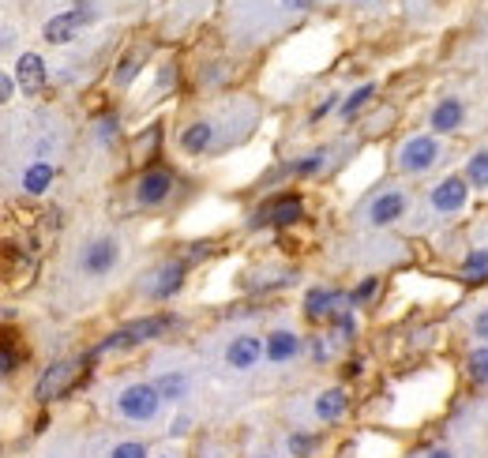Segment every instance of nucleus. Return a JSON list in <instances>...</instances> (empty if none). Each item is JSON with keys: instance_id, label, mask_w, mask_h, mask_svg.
Listing matches in <instances>:
<instances>
[{"instance_id": "nucleus-29", "label": "nucleus", "mask_w": 488, "mask_h": 458, "mask_svg": "<svg viewBox=\"0 0 488 458\" xmlns=\"http://www.w3.org/2000/svg\"><path fill=\"white\" fill-rule=\"evenodd\" d=\"M95 139H98L102 146H113V143L120 139V121H117V113H102V117L95 121Z\"/></svg>"}, {"instance_id": "nucleus-33", "label": "nucleus", "mask_w": 488, "mask_h": 458, "mask_svg": "<svg viewBox=\"0 0 488 458\" xmlns=\"http://www.w3.org/2000/svg\"><path fill=\"white\" fill-rule=\"evenodd\" d=\"M15 369H20V357H15L12 338H4V350H0V372H4V379H8V376H15Z\"/></svg>"}, {"instance_id": "nucleus-2", "label": "nucleus", "mask_w": 488, "mask_h": 458, "mask_svg": "<svg viewBox=\"0 0 488 458\" xmlns=\"http://www.w3.org/2000/svg\"><path fill=\"white\" fill-rule=\"evenodd\" d=\"M161 402H166V398L158 395L154 383L136 379V383H128V387L117 391L113 406H117V413L124 421H128V425H151V421H158V413H161Z\"/></svg>"}, {"instance_id": "nucleus-40", "label": "nucleus", "mask_w": 488, "mask_h": 458, "mask_svg": "<svg viewBox=\"0 0 488 458\" xmlns=\"http://www.w3.org/2000/svg\"><path fill=\"white\" fill-rule=\"evenodd\" d=\"M425 458H455V451H451V447H432Z\"/></svg>"}, {"instance_id": "nucleus-11", "label": "nucleus", "mask_w": 488, "mask_h": 458, "mask_svg": "<svg viewBox=\"0 0 488 458\" xmlns=\"http://www.w3.org/2000/svg\"><path fill=\"white\" fill-rule=\"evenodd\" d=\"M301 218H304V199L297 192H282V196H275L270 204H263L256 211L252 226H278V229H285V226H297Z\"/></svg>"}, {"instance_id": "nucleus-24", "label": "nucleus", "mask_w": 488, "mask_h": 458, "mask_svg": "<svg viewBox=\"0 0 488 458\" xmlns=\"http://www.w3.org/2000/svg\"><path fill=\"white\" fill-rule=\"evenodd\" d=\"M376 90H379L376 83H360L357 90H350V95L342 98V105H338V117H342V121H353L360 109H365V105L376 98Z\"/></svg>"}, {"instance_id": "nucleus-41", "label": "nucleus", "mask_w": 488, "mask_h": 458, "mask_svg": "<svg viewBox=\"0 0 488 458\" xmlns=\"http://www.w3.org/2000/svg\"><path fill=\"white\" fill-rule=\"evenodd\" d=\"M188 432V417H177L173 421V436H185Z\"/></svg>"}, {"instance_id": "nucleus-21", "label": "nucleus", "mask_w": 488, "mask_h": 458, "mask_svg": "<svg viewBox=\"0 0 488 458\" xmlns=\"http://www.w3.org/2000/svg\"><path fill=\"white\" fill-rule=\"evenodd\" d=\"M154 387H158V395L166 398V402H185L188 391H192V379H188V372L170 369V372H161V376L154 379Z\"/></svg>"}, {"instance_id": "nucleus-16", "label": "nucleus", "mask_w": 488, "mask_h": 458, "mask_svg": "<svg viewBox=\"0 0 488 458\" xmlns=\"http://www.w3.org/2000/svg\"><path fill=\"white\" fill-rule=\"evenodd\" d=\"M12 76H15V83H20L23 95L34 98V95H42V87L49 79V68H45V61L38 57V53H20V61H15Z\"/></svg>"}, {"instance_id": "nucleus-12", "label": "nucleus", "mask_w": 488, "mask_h": 458, "mask_svg": "<svg viewBox=\"0 0 488 458\" xmlns=\"http://www.w3.org/2000/svg\"><path fill=\"white\" fill-rule=\"evenodd\" d=\"M469 204V180L466 177H443L428 188V207L432 214H459Z\"/></svg>"}, {"instance_id": "nucleus-37", "label": "nucleus", "mask_w": 488, "mask_h": 458, "mask_svg": "<svg viewBox=\"0 0 488 458\" xmlns=\"http://www.w3.org/2000/svg\"><path fill=\"white\" fill-rule=\"evenodd\" d=\"M173 83H177V64H166L158 76V87H173Z\"/></svg>"}, {"instance_id": "nucleus-3", "label": "nucleus", "mask_w": 488, "mask_h": 458, "mask_svg": "<svg viewBox=\"0 0 488 458\" xmlns=\"http://www.w3.org/2000/svg\"><path fill=\"white\" fill-rule=\"evenodd\" d=\"M440 162H443V143L432 132H418V136L402 139L399 154H394V166H399L406 177H421L428 170H436Z\"/></svg>"}, {"instance_id": "nucleus-27", "label": "nucleus", "mask_w": 488, "mask_h": 458, "mask_svg": "<svg viewBox=\"0 0 488 458\" xmlns=\"http://www.w3.org/2000/svg\"><path fill=\"white\" fill-rule=\"evenodd\" d=\"M316 447H319V436L309 432V429H294V432L285 436V451H289V458H312Z\"/></svg>"}, {"instance_id": "nucleus-6", "label": "nucleus", "mask_w": 488, "mask_h": 458, "mask_svg": "<svg viewBox=\"0 0 488 458\" xmlns=\"http://www.w3.org/2000/svg\"><path fill=\"white\" fill-rule=\"evenodd\" d=\"M177 188V177L173 170H161V166H151V170H143L136 177V185H132V199H136V207L143 211H151V207H161L166 199L173 196Z\"/></svg>"}, {"instance_id": "nucleus-31", "label": "nucleus", "mask_w": 488, "mask_h": 458, "mask_svg": "<svg viewBox=\"0 0 488 458\" xmlns=\"http://www.w3.org/2000/svg\"><path fill=\"white\" fill-rule=\"evenodd\" d=\"M110 458H154V454L147 451L143 439H120V444L110 447Z\"/></svg>"}, {"instance_id": "nucleus-39", "label": "nucleus", "mask_w": 488, "mask_h": 458, "mask_svg": "<svg viewBox=\"0 0 488 458\" xmlns=\"http://www.w3.org/2000/svg\"><path fill=\"white\" fill-rule=\"evenodd\" d=\"M360 369H365V361H360V357L346 361V379H357V376H360Z\"/></svg>"}, {"instance_id": "nucleus-32", "label": "nucleus", "mask_w": 488, "mask_h": 458, "mask_svg": "<svg viewBox=\"0 0 488 458\" xmlns=\"http://www.w3.org/2000/svg\"><path fill=\"white\" fill-rule=\"evenodd\" d=\"M331 335H316V338H309V354H312V361L316 364H327L331 357H335V350H331Z\"/></svg>"}, {"instance_id": "nucleus-22", "label": "nucleus", "mask_w": 488, "mask_h": 458, "mask_svg": "<svg viewBox=\"0 0 488 458\" xmlns=\"http://www.w3.org/2000/svg\"><path fill=\"white\" fill-rule=\"evenodd\" d=\"M462 282H466V286H488V248H484V245H477V248L466 252V260H462Z\"/></svg>"}, {"instance_id": "nucleus-26", "label": "nucleus", "mask_w": 488, "mask_h": 458, "mask_svg": "<svg viewBox=\"0 0 488 458\" xmlns=\"http://www.w3.org/2000/svg\"><path fill=\"white\" fill-rule=\"evenodd\" d=\"M466 180H469V188H488V146H481V151H474L466 158V173H462Z\"/></svg>"}, {"instance_id": "nucleus-10", "label": "nucleus", "mask_w": 488, "mask_h": 458, "mask_svg": "<svg viewBox=\"0 0 488 458\" xmlns=\"http://www.w3.org/2000/svg\"><path fill=\"white\" fill-rule=\"evenodd\" d=\"M226 369L233 372H252L260 361H267V338L260 335H252V331H241V335H233L229 346H226Z\"/></svg>"}, {"instance_id": "nucleus-42", "label": "nucleus", "mask_w": 488, "mask_h": 458, "mask_svg": "<svg viewBox=\"0 0 488 458\" xmlns=\"http://www.w3.org/2000/svg\"><path fill=\"white\" fill-rule=\"evenodd\" d=\"M154 458H180L177 451H161V454H154Z\"/></svg>"}, {"instance_id": "nucleus-23", "label": "nucleus", "mask_w": 488, "mask_h": 458, "mask_svg": "<svg viewBox=\"0 0 488 458\" xmlns=\"http://www.w3.org/2000/svg\"><path fill=\"white\" fill-rule=\"evenodd\" d=\"M327 158H331V151H327V146H319V151H309V154L294 158L285 170L294 177H319L323 170H327Z\"/></svg>"}, {"instance_id": "nucleus-25", "label": "nucleus", "mask_w": 488, "mask_h": 458, "mask_svg": "<svg viewBox=\"0 0 488 458\" xmlns=\"http://www.w3.org/2000/svg\"><path fill=\"white\" fill-rule=\"evenodd\" d=\"M466 376H469V383H477V387H488V342L474 346V350L466 354Z\"/></svg>"}, {"instance_id": "nucleus-1", "label": "nucleus", "mask_w": 488, "mask_h": 458, "mask_svg": "<svg viewBox=\"0 0 488 458\" xmlns=\"http://www.w3.org/2000/svg\"><path fill=\"white\" fill-rule=\"evenodd\" d=\"M173 327V316H143V320H132L117 327V331H110L102 342H98V357L102 354H128V350H139V346H147L154 338H161Z\"/></svg>"}, {"instance_id": "nucleus-14", "label": "nucleus", "mask_w": 488, "mask_h": 458, "mask_svg": "<svg viewBox=\"0 0 488 458\" xmlns=\"http://www.w3.org/2000/svg\"><path fill=\"white\" fill-rule=\"evenodd\" d=\"M342 304H350V293H342V289H335V286H309L301 308H304V316H309L312 323H319V320L331 323V316L338 312Z\"/></svg>"}, {"instance_id": "nucleus-9", "label": "nucleus", "mask_w": 488, "mask_h": 458, "mask_svg": "<svg viewBox=\"0 0 488 458\" xmlns=\"http://www.w3.org/2000/svg\"><path fill=\"white\" fill-rule=\"evenodd\" d=\"M188 282V263L185 260H166V263H158L151 274H147V282H143V293H147L151 301H173L180 289H185Z\"/></svg>"}, {"instance_id": "nucleus-19", "label": "nucleus", "mask_w": 488, "mask_h": 458, "mask_svg": "<svg viewBox=\"0 0 488 458\" xmlns=\"http://www.w3.org/2000/svg\"><path fill=\"white\" fill-rule=\"evenodd\" d=\"M53 180H57V166H53L49 158H30L27 170H23V177H20V188H23L27 196L38 199V196H49Z\"/></svg>"}, {"instance_id": "nucleus-4", "label": "nucleus", "mask_w": 488, "mask_h": 458, "mask_svg": "<svg viewBox=\"0 0 488 458\" xmlns=\"http://www.w3.org/2000/svg\"><path fill=\"white\" fill-rule=\"evenodd\" d=\"M76 383H79V361H53L49 369H42V376L34 379V402H38V406H53V402H61Z\"/></svg>"}, {"instance_id": "nucleus-28", "label": "nucleus", "mask_w": 488, "mask_h": 458, "mask_svg": "<svg viewBox=\"0 0 488 458\" xmlns=\"http://www.w3.org/2000/svg\"><path fill=\"white\" fill-rule=\"evenodd\" d=\"M139 68H143V57L132 49L128 57H124V61L117 64V71H113V87H120V90H124V87H132V83H136V76H139Z\"/></svg>"}, {"instance_id": "nucleus-43", "label": "nucleus", "mask_w": 488, "mask_h": 458, "mask_svg": "<svg viewBox=\"0 0 488 458\" xmlns=\"http://www.w3.org/2000/svg\"><path fill=\"white\" fill-rule=\"evenodd\" d=\"M252 458H275V454H270V451H260V454H252Z\"/></svg>"}, {"instance_id": "nucleus-36", "label": "nucleus", "mask_w": 488, "mask_h": 458, "mask_svg": "<svg viewBox=\"0 0 488 458\" xmlns=\"http://www.w3.org/2000/svg\"><path fill=\"white\" fill-rule=\"evenodd\" d=\"M474 335H477L481 342H488V304L474 316Z\"/></svg>"}, {"instance_id": "nucleus-38", "label": "nucleus", "mask_w": 488, "mask_h": 458, "mask_svg": "<svg viewBox=\"0 0 488 458\" xmlns=\"http://www.w3.org/2000/svg\"><path fill=\"white\" fill-rule=\"evenodd\" d=\"M282 8H285V12H309L312 0H282Z\"/></svg>"}, {"instance_id": "nucleus-17", "label": "nucleus", "mask_w": 488, "mask_h": 458, "mask_svg": "<svg viewBox=\"0 0 488 458\" xmlns=\"http://www.w3.org/2000/svg\"><path fill=\"white\" fill-rule=\"evenodd\" d=\"M301 350H304V338L294 331V327H275V331L267 335V361H270V364L297 361Z\"/></svg>"}, {"instance_id": "nucleus-7", "label": "nucleus", "mask_w": 488, "mask_h": 458, "mask_svg": "<svg viewBox=\"0 0 488 458\" xmlns=\"http://www.w3.org/2000/svg\"><path fill=\"white\" fill-rule=\"evenodd\" d=\"M409 211V196L406 188H379L372 199H368V207H365V222L372 229H387L394 222H402Z\"/></svg>"}, {"instance_id": "nucleus-30", "label": "nucleus", "mask_w": 488, "mask_h": 458, "mask_svg": "<svg viewBox=\"0 0 488 458\" xmlns=\"http://www.w3.org/2000/svg\"><path fill=\"white\" fill-rule=\"evenodd\" d=\"M379 293V274H368V279H360L353 289H350V308H360V304H368L372 297Z\"/></svg>"}, {"instance_id": "nucleus-18", "label": "nucleus", "mask_w": 488, "mask_h": 458, "mask_svg": "<svg viewBox=\"0 0 488 458\" xmlns=\"http://www.w3.org/2000/svg\"><path fill=\"white\" fill-rule=\"evenodd\" d=\"M350 410V391L346 387H327L319 391L316 402H312V417L319 421V425H338L342 417H346Z\"/></svg>"}, {"instance_id": "nucleus-8", "label": "nucleus", "mask_w": 488, "mask_h": 458, "mask_svg": "<svg viewBox=\"0 0 488 458\" xmlns=\"http://www.w3.org/2000/svg\"><path fill=\"white\" fill-rule=\"evenodd\" d=\"M117 263H120L117 237H95V241H87L79 252V274H87V279H105Z\"/></svg>"}, {"instance_id": "nucleus-34", "label": "nucleus", "mask_w": 488, "mask_h": 458, "mask_svg": "<svg viewBox=\"0 0 488 458\" xmlns=\"http://www.w3.org/2000/svg\"><path fill=\"white\" fill-rule=\"evenodd\" d=\"M338 105H342V95H327V98H323V102H319V105L312 109V124H319L323 117H331Z\"/></svg>"}, {"instance_id": "nucleus-20", "label": "nucleus", "mask_w": 488, "mask_h": 458, "mask_svg": "<svg viewBox=\"0 0 488 458\" xmlns=\"http://www.w3.org/2000/svg\"><path fill=\"white\" fill-rule=\"evenodd\" d=\"M357 335H360V323H357V308L342 304L338 312L331 316V338H335L338 346H353V342H357Z\"/></svg>"}, {"instance_id": "nucleus-15", "label": "nucleus", "mask_w": 488, "mask_h": 458, "mask_svg": "<svg viewBox=\"0 0 488 458\" xmlns=\"http://www.w3.org/2000/svg\"><path fill=\"white\" fill-rule=\"evenodd\" d=\"M462 124H466V102L462 98L447 95V98H440L436 105H432V113H428L432 136H455Z\"/></svg>"}, {"instance_id": "nucleus-13", "label": "nucleus", "mask_w": 488, "mask_h": 458, "mask_svg": "<svg viewBox=\"0 0 488 458\" xmlns=\"http://www.w3.org/2000/svg\"><path fill=\"white\" fill-rule=\"evenodd\" d=\"M219 121H211V117H200V121H192L180 128V151L192 154V158H200V154H211V151H219Z\"/></svg>"}, {"instance_id": "nucleus-5", "label": "nucleus", "mask_w": 488, "mask_h": 458, "mask_svg": "<svg viewBox=\"0 0 488 458\" xmlns=\"http://www.w3.org/2000/svg\"><path fill=\"white\" fill-rule=\"evenodd\" d=\"M90 20H95V4H90V0H76L71 8L49 15L45 27H42V38H45L49 46H68Z\"/></svg>"}, {"instance_id": "nucleus-35", "label": "nucleus", "mask_w": 488, "mask_h": 458, "mask_svg": "<svg viewBox=\"0 0 488 458\" xmlns=\"http://www.w3.org/2000/svg\"><path fill=\"white\" fill-rule=\"evenodd\" d=\"M15 87H20V83H15V76H12V71H4V76H0V102H12Z\"/></svg>"}]
</instances>
